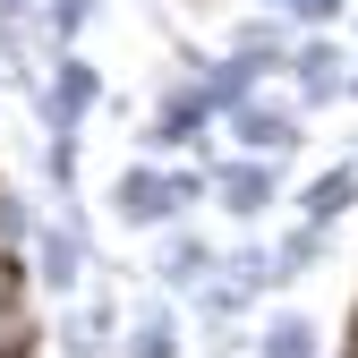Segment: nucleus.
<instances>
[{
  "label": "nucleus",
  "instance_id": "nucleus-10",
  "mask_svg": "<svg viewBox=\"0 0 358 358\" xmlns=\"http://www.w3.org/2000/svg\"><path fill=\"white\" fill-rule=\"evenodd\" d=\"M290 205H299V222H350L358 213V162H324L316 179L290 188Z\"/></svg>",
  "mask_w": 358,
  "mask_h": 358
},
{
  "label": "nucleus",
  "instance_id": "nucleus-7",
  "mask_svg": "<svg viewBox=\"0 0 358 358\" xmlns=\"http://www.w3.org/2000/svg\"><path fill=\"white\" fill-rule=\"evenodd\" d=\"M350 43L341 34H299V52H290V103L299 111H324V103H350Z\"/></svg>",
  "mask_w": 358,
  "mask_h": 358
},
{
  "label": "nucleus",
  "instance_id": "nucleus-6",
  "mask_svg": "<svg viewBox=\"0 0 358 358\" xmlns=\"http://www.w3.org/2000/svg\"><path fill=\"white\" fill-rule=\"evenodd\" d=\"M145 273H154V290H171L179 307H188V299H196V290L222 273V239H205L196 222H171V231H154Z\"/></svg>",
  "mask_w": 358,
  "mask_h": 358
},
{
  "label": "nucleus",
  "instance_id": "nucleus-2",
  "mask_svg": "<svg viewBox=\"0 0 358 358\" xmlns=\"http://www.w3.org/2000/svg\"><path fill=\"white\" fill-rule=\"evenodd\" d=\"M213 137H222V111H213V94H205L196 77L154 94V111H145V154L154 162H179V154L213 162Z\"/></svg>",
  "mask_w": 358,
  "mask_h": 358
},
{
  "label": "nucleus",
  "instance_id": "nucleus-19",
  "mask_svg": "<svg viewBox=\"0 0 358 358\" xmlns=\"http://www.w3.org/2000/svg\"><path fill=\"white\" fill-rule=\"evenodd\" d=\"M350 103H358V69H350Z\"/></svg>",
  "mask_w": 358,
  "mask_h": 358
},
{
  "label": "nucleus",
  "instance_id": "nucleus-15",
  "mask_svg": "<svg viewBox=\"0 0 358 358\" xmlns=\"http://www.w3.org/2000/svg\"><path fill=\"white\" fill-rule=\"evenodd\" d=\"M120 358H179V316H171V307H145V316H128Z\"/></svg>",
  "mask_w": 358,
  "mask_h": 358
},
{
  "label": "nucleus",
  "instance_id": "nucleus-20",
  "mask_svg": "<svg viewBox=\"0 0 358 358\" xmlns=\"http://www.w3.org/2000/svg\"><path fill=\"white\" fill-rule=\"evenodd\" d=\"M256 9H282V0H256Z\"/></svg>",
  "mask_w": 358,
  "mask_h": 358
},
{
  "label": "nucleus",
  "instance_id": "nucleus-9",
  "mask_svg": "<svg viewBox=\"0 0 358 358\" xmlns=\"http://www.w3.org/2000/svg\"><path fill=\"white\" fill-rule=\"evenodd\" d=\"M222 282H231L248 307H256V299H273V290H290V282H282V256H273V239H256V231L222 248Z\"/></svg>",
  "mask_w": 358,
  "mask_h": 358
},
{
  "label": "nucleus",
  "instance_id": "nucleus-12",
  "mask_svg": "<svg viewBox=\"0 0 358 358\" xmlns=\"http://www.w3.org/2000/svg\"><path fill=\"white\" fill-rule=\"evenodd\" d=\"M256 358H324V324L307 307H273L256 324Z\"/></svg>",
  "mask_w": 358,
  "mask_h": 358
},
{
  "label": "nucleus",
  "instance_id": "nucleus-8",
  "mask_svg": "<svg viewBox=\"0 0 358 358\" xmlns=\"http://www.w3.org/2000/svg\"><path fill=\"white\" fill-rule=\"evenodd\" d=\"M222 137H231L239 154H273V162H290V154H299V103L256 94L248 111H231V120H222Z\"/></svg>",
  "mask_w": 358,
  "mask_h": 358
},
{
  "label": "nucleus",
  "instance_id": "nucleus-5",
  "mask_svg": "<svg viewBox=\"0 0 358 358\" xmlns=\"http://www.w3.org/2000/svg\"><path fill=\"white\" fill-rule=\"evenodd\" d=\"M34 290L43 299H69L77 282H85V256H94V222H85L77 205H60L52 222H34Z\"/></svg>",
  "mask_w": 358,
  "mask_h": 358
},
{
  "label": "nucleus",
  "instance_id": "nucleus-1",
  "mask_svg": "<svg viewBox=\"0 0 358 358\" xmlns=\"http://www.w3.org/2000/svg\"><path fill=\"white\" fill-rule=\"evenodd\" d=\"M196 205H213V171L205 162H128L120 179H111V213L128 222V231H171V222H188Z\"/></svg>",
  "mask_w": 358,
  "mask_h": 358
},
{
  "label": "nucleus",
  "instance_id": "nucleus-14",
  "mask_svg": "<svg viewBox=\"0 0 358 358\" xmlns=\"http://www.w3.org/2000/svg\"><path fill=\"white\" fill-rule=\"evenodd\" d=\"M333 231H341V222H290V231L273 239V256H282V282H299V273H316V264L333 256Z\"/></svg>",
  "mask_w": 358,
  "mask_h": 358
},
{
  "label": "nucleus",
  "instance_id": "nucleus-18",
  "mask_svg": "<svg viewBox=\"0 0 358 358\" xmlns=\"http://www.w3.org/2000/svg\"><path fill=\"white\" fill-rule=\"evenodd\" d=\"M350 9H358V0H282V17H290L299 34H341Z\"/></svg>",
  "mask_w": 358,
  "mask_h": 358
},
{
  "label": "nucleus",
  "instance_id": "nucleus-11",
  "mask_svg": "<svg viewBox=\"0 0 358 358\" xmlns=\"http://www.w3.org/2000/svg\"><path fill=\"white\" fill-rule=\"evenodd\" d=\"M196 85H205V94H213V111H222V120H231V111H248V103H256V94H264V85H273V77H264V69H256L248 52H213V69H205Z\"/></svg>",
  "mask_w": 358,
  "mask_h": 358
},
{
  "label": "nucleus",
  "instance_id": "nucleus-16",
  "mask_svg": "<svg viewBox=\"0 0 358 358\" xmlns=\"http://www.w3.org/2000/svg\"><path fill=\"white\" fill-rule=\"evenodd\" d=\"M85 26H94V0H43V34H52V52H77Z\"/></svg>",
  "mask_w": 358,
  "mask_h": 358
},
{
  "label": "nucleus",
  "instance_id": "nucleus-22",
  "mask_svg": "<svg viewBox=\"0 0 358 358\" xmlns=\"http://www.w3.org/2000/svg\"><path fill=\"white\" fill-rule=\"evenodd\" d=\"M0 85H9V69H0Z\"/></svg>",
  "mask_w": 358,
  "mask_h": 358
},
{
  "label": "nucleus",
  "instance_id": "nucleus-4",
  "mask_svg": "<svg viewBox=\"0 0 358 358\" xmlns=\"http://www.w3.org/2000/svg\"><path fill=\"white\" fill-rule=\"evenodd\" d=\"M94 111H103V69L85 60V52H52V77L34 85V120H43V137H77Z\"/></svg>",
  "mask_w": 358,
  "mask_h": 358
},
{
  "label": "nucleus",
  "instance_id": "nucleus-21",
  "mask_svg": "<svg viewBox=\"0 0 358 358\" xmlns=\"http://www.w3.org/2000/svg\"><path fill=\"white\" fill-rule=\"evenodd\" d=\"M350 34H358V9H350Z\"/></svg>",
  "mask_w": 358,
  "mask_h": 358
},
{
  "label": "nucleus",
  "instance_id": "nucleus-17",
  "mask_svg": "<svg viewBox=\"0 0 358 358\" xmlns=\"http://www.w3.org/2000/svg\"><path fill=\"white\" fill-rule=\"evenodd\" d=\"M43 188L52 205H77V137H43Z\"/></svg>",
  "mask_w": 358,
  "mask_h": 358
},
{
  "label": "nucleus",
  "instance_id": "nucleus-13",
  "mask_svg": "<svg viewBox=\"0 0 358 358\" xmlns=\"http://www.w3.org/2000/svg\"><path fill=\"white\" fill-rule=\"evenodd\" d=\"M120 333H128L120 307H111V299H85V307H69V316H60V358H103Z\"/></svg>",
  "mask_w": 358,
  "mask_h": 358
},
{
  "label": "nucleus",
  "instance_id": "nucleus-3",
  "mask_svg": "<svg viewBox=\"0 0 358 358\" xmlns=\"http://www.w3.org/2000/svg\"><path fill=\"white\" fill-rule=\"evenodd\" d=\"M213 205L222 222H239V231H256V222H273V205L290 196V162L273 154H213Z\"/></svg>",
  "mask_w": 358,
  "mask_h": 358
}]
</instances>
